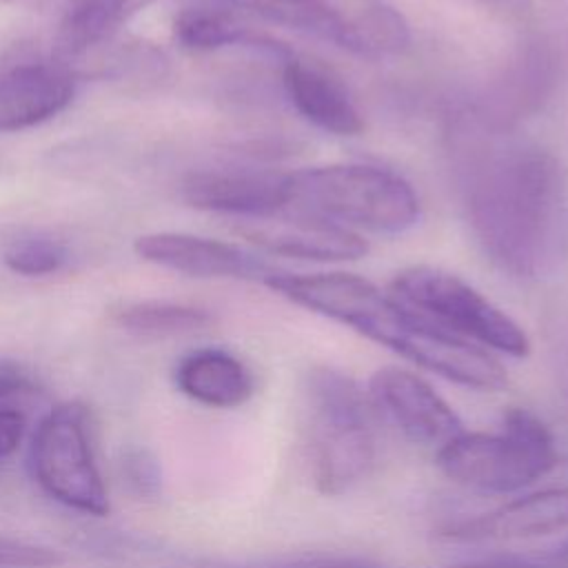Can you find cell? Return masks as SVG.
Here are the masks:
<instances>
[{
	"mask_svg": "<svg viewBox=\"0 0 568 568\" xmlns=\"http://www.w3.org/2000/svg\"><path fill=\"white\" fill-rule=\"evenodd\" d=\"M27 462L33 481L58 504L91 517L109 515L111 501L93 455L89 413L80 402L58 404L38 422Z\"/></svg>",
	"mask_w": 568,
	"mask_h": 568,
	"instance_id": "8",
	"label": "cell"
},
{
	"mask_svg": "<svg viewBox=\"0 0 568 568\" xmlns=\"http://www.w3.org/2000/svg\"><path fill=\"white\" fill-rule=\"evenodd\" d=\"M326 40L362 58H390L410 44L406 18L386 0H204Z\"/></svg>",
	"mask_w": 568,
	"mask_h": 568,
	"instance_id": "6",
	"label": "cell"
},
{
	"mask_svg": "<svg viewBox=\"0 0 568 568\" xmlns=\"http://www.w3.org/2000/svg\"><path fill=\"white\" fill-rule=\"evenodd\" d=\"M129 0H69L58 27L55 49L62 58H75L102 42L118 24Z\"/></svg>",
	"mask_w": 568,
	"mask_h": 568,
	"instance_id": "18",
	"label": "cell"
},
{
	"mask_svg": "<svg viewBox=\"0 0 568 568\" xmlns=\"http://www.w3.org/2000/svg\"><path fill=\"white\" fill-rule=\"evenodd\" d=\"M282 87L291 106L308 124L333 135H357L364 129L362 113L346 84L320 62L302 55L282 60Z\"/></svg>",
	"mask_w": 568,
	"mask_h": 568,
	"instance_id": "14",
	"label": "cell"
},
{
	"mask_svg": "<svg viewBox=\"0 0 568 568\" xmlns=\"http://www.w3.org/2000/svg\"><path fill=\"white\" fill-rule=\"evenodd\" d=\"M284 211L355 233H404L419 220V197L408 180L386 166L339 162L286 171Z\"/></svg>",
	"mask_w": 568,
	"mask_h": 568,
	"instance_id": "3",
	"label": "cell"
},
{
	"mask_svg": "<svg viewBox=\"0 0 568 568\" xmlns=\"http://www.w3.org/2000/svg\"><path fill=\"white\" fill-rule=\"evenodd\" d=\"M446 568H568L557 557L537 561V559H521V557H497V559H481V561H466L453 564Z\"/></svg>",
	"mask_w": 568,
	"mask_h": 568,
	"instance_id": "25",
	"label": "cell"
},
{
	"mask_svg": "<svg viewBox=\"0 0 568 568\" xmlns=\"http://www.w3.org/2000/svg\"><path fill=\"white\" fill-rule=\"evenodd\" d=\"M364 568H366V566H364Z\"/></svg>",
	"mask_w": 568,
	"mask_h": 568,
	"instance_id": "28",
	"label": "cell"
},
{
	"mask_svg": "<svg viewBox=\"0 0 568 568\" xmlns=\"http://www.w3.org/2000/svg\"><path fill=\"white\" fill-rule=\"evenodd\" d=\"M246 222L248 226L244 229V235L251 237V242L284 257L339 262L357 260L368 251L359 233L313 215L284 211Z\"/></svg>",
	"mask_w": 568,
	"mask_h": 568,
	"instance_id": "12",
	"label": "cell"
},
{
	"mask_svg": "<svg viewBox=\"0 0 568 568\" xmlns=\"http://www.w3.org/2000/svg\"><path fill=\"white\" fill-rule=\"evenodd\" d=\"M173 382L182 395L211 408H237L255 393L251 368L224 348L186 353L175 364Z\"/></svg>",
	"mask_w": 568,
	"mask_h": 568,
	"instance_id": "16",
	"label": "cell"
},
{
	"mask_svg": "<svg viewBox=\"0 0 568 568\" xmlns=\"http://www.w3.org/2000/svg\"><path fill=\"white\" fill-rule=\"evenodd\" d=\"M552 557H557L559 561H564V564L568 566V541H566V544H564V546H561Z\"/></svg>",
	"mask_w": 568,
	"mask_h": 568,
	"instance_id": "27",
	"label": "cell"
},
{
	"mask_svg": "<svg viewBox=\"0 0 568 568\" xmlns=\"http://www.w3.org/2000/svg\"><path fill=\"white\" fill-rule=\"evenodd\" d=\"M486 2L504 11H521L524 7H528L530 0H486Z\"/></svg>",
	"mask_w": 568,
	"mask_h": 568,
	"instance_id": "26",
	"label": "cell"
},
{
	"mask_svg": "<svg viewBox=\"0 0 568 568\" xmlns=\"http://www.w3.org/2000/svg\"><path fill=\"white\" fill-rule=\"evenodd\" d=\"M69 260V251L60 240L49 235H29L9 244L4 251V264L27 277H40L58 273Z\"/></svg>",
	"mask_w": 568,
	"mask_h": 568,
	"instance_id": "20",
	"label": "cell"
},
{
	"mask_svg": "<svg viewBox=\"0 0 568 568\" xmlns=\"http://www.w3.org/2000/svg\"><path fill=\"white\" fill-rule=\"evenodd\" d=\"M453 153L470 231L490 262L519 280L555 277L568 260L564 162L481 113L457 118Z\"/></svg>",
	"mask_w": 568,
	"mask_h": 568,
	"instance_id": "1",
	"label": "cell"
},
{
	"mask_svg": "<svg viewBox=\"0 0 568 568\" xmlns=\"http://www.w3.org/2000/svg\"><path fill=\"white\" fill-rule=\"evenodd\" d=\"M306 406L315 488L328 497L344 495L362 484L377 462L371 397L353 377L320 366L308 373Z\"/></svg>",
	"mask_w": 568,
	"mask_h": 568,
	"instance_id": "5",
	"label": "cell"
},
{
	"mask_svg": "<svg viewBox=\"0 0 568 568\" xmlns=\"http://www.w3.org/2000/svg\"><path fill=\"white\" fill-rule=\"evenodd\" d=\"M38 393V382L31 371L16 359H0V406H11L13 399H24Z\"/></svg>",
	"mask_w": 568,
	"mask_h": 568,
	"instance_id": "22",
	"label": "cell"
},
{
	"mask_svg": "<svg viewBox=\"0 0 568 568\" xmlns=\"http://www.w3.org/2000/svg\"><path fill=\"white\" fill-rule=\"evenodd\" d=\"M64 557L49 546L16 537H0V568H53Z\"/></svg>",
	"mask_w": 568,
	"mask_h": 568,
	"instance_id": "21",
	"label": "cell"
},
{
	"mask_svg": "<svg viewBox=\"0 0 568 568\" xmlns=\"http://www.w3.org/2000/svg\"><path fill=\"white\" fill-rule=\"evenodd\" d=\"M175 38L195 51L244 47L268 53L280 62L293 53V49L284 42L257 31L244 13L213 2H200L184 9L175 18Z\"/></svg>",
	"mask_w": 568,
	"mask_h": 568,
	"instance_id": "17",
	"label": "cell"
},
{
	"mask_svg": "<svg viewBox=\"0 0 568 568\" xmlns=\"http://www.w3.org/2000/svg\"><path fill=\"white\" fill-rule=\"evenodd\" d=\"M115 322L138 335L169 337L200 331L211 324V315L204 308L173 304V302H131L115 311Z\"/></svg>",
	"mask_w": 568,
	"mask_h": 568,
	"instance_id": "19",
	"label": "cell"
},
{
	"mask_svg": "<svg viewBox=\"0 0 568 568\" xmlns=\"http://www.w3.org/2000/svg\"><path fill=\"white\" fill-rule=\"evenodd\" d=\"M437 468L481 495H510L546 477L559 453L546 422L528 408H508L493 433L462 430L435 453Z\"/></svg>",
	"mask_w": 568,
	"mask_h": 568,
	"instance_id": "4",
	"label": "cell"
},
{
	"mask_svg": "<svg viewBox=\"0 0 568 568\" xmlns=\"http://www.w3.org/2000/svg\"><path fill=\"white\" fill-rule=\"evenodd\" d=\"M126 473L131 477L133 484H138V488L142 493L155 490L160 486V473H158V464L153 457H149V453L144 450H135L126 457Z\"/></svg>",
	"mask_w": 568,
	"mask_h": 568,
	"instance_id": "24",
	"label": "cell"
},
{
	"mask_svg": "<svg viewBox=\"0 0 568 568\" xmlns=\"http://www.w3.org/2000/svg\"><path fill=\"white\" fill-rule=\"evenodd\" d=\"M266 286L459 386L488 393L508 386V373L490 351L426 322L364 277L282 271Z\"/></svg>",
	"mask_w": 568,
	"mask_h": 568,
	"instance_id": "2",
	"label": "cell"
},
{
	"mask_svg": "<svg viewBox=\"0 0 568 568\" xmlns=\"http://www.w3.org/2000/svg\"><path fill=\"white\" fill-rule=\"evenodd\" d=\"M568 528V486L517 497L495 510L448 526L442 535L455 541H521Z\"/></svg>",
	"mask_w": 568,
	"mask_h": 568,
	"instance_id": "13",
	"label": "cell"
},
{
	"mask_svg": "<svg viewBox=\"0 0 568 568\" xmlns=\"http://www.w3.org/2000/svg\"><path fill=\"white\" fill-rule=\"evenodd\" d=\"M368 397L408 442L422 446H444L464 430L455 408L417 373L384 366L368 379Z\"/></svg>",
	"mask_w": 568,
	"mask_h": 568,
	"instance_id": "9",
	"label": "cell"
},
{
	"mask_svg": "<svg viewBox=\"0 0 568 568\" xmlns=\"http://www.w3.org/2000/svg\"><path fill=\"white\" fill-rule=\"evenodd\" d=\"M186 204L257 220L277 215L286 206V171L257 166H226L191 173L182 182Z\"/></svg>",
	"mask_w": 568,
	"mask_h": 568,
	"instance_id": "11",
	"label": "cell"
},
{
	"mask_svg": "<svg viewBox=\"0 0 568 568\" xmlns=\"http://www.w3.org/2000/svg\"><path fill=\"white\" fill-rule=\"evenodd\" d=\"M133 248L142 260L191 277H233L268 284L282 273L237 244L191 233H146L135 240Z\"/></svg>",
	"mask_w": 568,
	"mask_h": 568,
	"instance_id": "10",
	"label": "cell"
},
{
	"mask_svg": "<svg viewBox=\"0 0 568 568\" xmlns=\"http://www.w3.org/2000/svg\"><path fill=\"white\" fill-rule=\"evenodd\" d=\"M75 91L60 64L24 62L0 71V131H20L58 115Z\"/></svg>",
	"mask_w": 568,
	"mask_h": 568,
	"instance_id": "15",
	"label": "cell"
},
{
	"mask_svg": "<svg viewBox=\"0 0 568 568\" xmlns=\"http://www.w3.org/2000/svg\"><path fill=\"white\" fill-rule=\"evenodd\" d=\"M388 293L426 322L490 353L508 357H526L530 353L526 331L450 271L428 264L402 268L390 280Z\"/></svg>",
	"mask_w": 568,
	"mask_h": 568,
	"instance_id": "7",
	"label": "cell"
},
{
	"mask_svg": "<svg viewBox=\"0 0 568 568\" xmlns=\"http://www.w3.org/2000/svg\"><path fill=\"white\" fill-rule=\"evenodd\" d=\"M27 433L24 415L13 406H0V462L9 459Z\"/></svg>",
	"mask_w": 568,
	"mask_h": 568,
	"instance_id": "23",
	"label": "cell"
}]
</instances>
